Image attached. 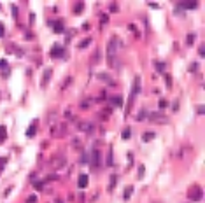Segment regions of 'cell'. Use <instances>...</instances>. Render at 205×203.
<instances>
[{
  "instance_id": "cell-20",
  "label": "cell",
  "mask_w": 205,
  "mask_h": 203,
  "mask_svg": "<svg viewBox=\"0 0 205 203\" xmlns=\"http://www.w3.org/2000/svg\"><path fill=\"white\" fill-rule=\"evenodd\" d=\"M153 138H154V133L153 131H146L144 135H142V140H144V142H151Z\"/></svg>"
},
{
  "instance_id": "cell-6",
  "label": "cell",
  "mask_w": 205,
  "mask_h": 203,
  "mask_svg": "<svg viewBox=\"0 0 205 203\" xmlns=\"http://www.w3.org/2000/svg\"><path fill=\"white\" fill-rule=\"evenodd\" d=\"M149 121H154V123H167L168 119H167V116L161 114V112H151V114H149Z\"/></svg>"
},
{
  "instance_id": "cell-21",
  "label": "cell",
  "mask_w": 205,
  "mask_h": 203,
  "mask_svg": "<svg viewBox=\"0 0 205 203\" xmlns=\"http://www.w3.org/2000/svg\"><path fill=\"white\" fill-rule=\"evenodd\" d=\"M118 184V175H111V184H109V191H112Z\"/></svg>"
},
{
  "instance_id": "cell-37",
  "label": "cell",
  "mask_w": 205,
  "mask_h": 203,
  "mask_svg": "<svg viewBox=\"0 0 205 203\" xmlns=\"http://www.w3.org/2000/svg\"><path fill=\"white\" fill-rule=\"evenodd\" d=\"M165 81H167V88L170 89V88H172V77H170V75H165Z\"/></svg>"
},
{
  "instance_id": "cell-42",
  "label": "cell",
  "mask_w": 205,
  "mask_h": 203,
  "mask_svg": "<svg viewBox=\"0 0 205 203\" xmlns=\"http://www.w3.org/2000/svg\"><path fill=\"white\" fill-rule=\"evenodd\" d=\"M34 21H35V14H30V25H34Z\"/></svg>"
},
{
  "instance_id": "cell-17",
  "label": "cell",
  "mask_w": 205,
  "mask_h": 203,
  "mask_svg": "<svg viewBox=\"0 0 205 203\" xmlns=\"http://www.w3.org/2000/svg\"><path fill=\"white\" fill-rule=\"evenodd\" d=\"M154 68H156V72H160V74H165L167 63H163V61H156V63H154Z\"/></svg>"
},
{
  "instance_id": "cell-22",
  "label": "cell",
  "mask_w": 205,
  "mask_h": 203,
  "mask_svg": "<svg viewBox=\"0 0 205 203\" xmlns=\"http://www.w3.org/2000/svg\"><path fill=\"white\" fill-rule=\"evenodd\" d=\"M90 44H91V39L88 37V39H84L83 42H79V44H77V47H79V49H84V47H88Z\"/></svg>"
},
{
  "instance_id": "cell-38",
  "label": "cell",
  "mask_w": 205,
  "mask_h": 203,
  "mask_svg": "<svg viewBox=\"0 0 205 203\" xmlns=\"http://www.w3.org/2000/svg\"><path fill=\"white\" fill-rule=\"evenodd\" d=\"M146 114H147V112H146V110H144V109H142V110L139 112V117H137V119H139V121H142V119L146 117Z\"/></svg>"
},
{
  "instance_id": "cell-4",
  "label": "cell",
  "mask_w": 205,
  "mask_h": 203,
  "mask_svg": "<svg viewBox=\"0 0 205 203\" xmlns=\"http://www.w3.org/2000/svg\"><path fill=\"white\" fill-rule=\"evenodd\" d=\"M88 163H90L91 170H97V168L100 166V151L93 149V152H91V159L88 161Z\"/></svg>"
},
{
  "instance_id": "cell-46",
  "label": "cell",
  "mask_w": 205,
  "mask_h": 203,
  "mask_svg": "<svg viewBox=\"0 0 205 203\" xmlns=\"http://www.w3.org/2000/svg\"><path fill=\"white\" fill-rule=\"evenodd\" d=\"M56 203H63V201H62V200H58V201H56Z\"/></svg>"
},
{
  "instance_id": "cell-18",
  "label": "cell",
  "mask_w": 205,
  "mask_h": 203,
  "mask_svg": "<svg viewBox=\"0 0 205 203\" xmlns=\"http://www.w3.org/2000/svg\"><path fill=\"white\" fill-rule=\"evenodd\" d=\"M7 138V128L5 126H0V144H4Z\"/></svg>"
},
{
  "instance_id": "cell-34",
  "label": "cell",
  "mask_w": 205,
  "mask_h": 203,
  "mask_svg": "<svg viewBox=\"0 0 205 203\" xmlns=\"http://www.w3.org/2000/svg\"><path fill=\"white\" fill-rule=\"evenodd\" d=\"M100 21H102V25H107V21H109V16H107V14H102V16H100Z\"/></svg>"
},
{
  "instance_id": "cell-9",
  "label": "cell",
  "mask_w": 205,
  "mask_h": 203,
  "mask_svg": "<svg viewBox=\"0 0 205 203\" xmlns=\"http://www.w3.org/2000/svg\"><path fill=\"white\" fill-rule=\"evenodd\" d=\"M0 70H2V77H9V74H11V67L7 65L5 60H0Z\"/></svg>"
},
{
  "instance_id": "cell-33",
  "label": "cell",
  "mask_w": 205,
  "mask_h": 203,
  "mask_svg": "<svg viewBox=\"0 0 205 203\" xmlns=\"http://www.w3.org/2000/svg\"><path fill=\"white\" fill-rule=\"evenodd\" d=\"M34 187H35L37 191H42L44 186H42V182H34Z\"/></svg>"
},
{
  "instance_id": "cell-11",
  "label": "cell",
  "mask_w": 205,
  "mask_h": 203,
  "mask_svg": "<svg viewBox=\"0 0 205 203\" xmlns=\"http://www.w3.org/2000/svg\"><path fill=\"white\" fill-rule=\"evenodd\" d=\"M37 126H39V123H37V119L30 124V128L27 130V137L28 138H32V137H35V133H37Z\"/></svg>"
},
{
  "instance_id": "cell-14",
  "label": "cell",
  "mask_w": 205,
  "mask_h": 203,
  "mask_svg": "<svg viewBox=\"0 0 205 203\" xmlns=\"http://www.w3.org/2000/svg\"><path fill=\"white\" fill-rule=\"evenodd\" d=\"M51 74H53V70H51V68L44 70V77H42V88H46V86H48V82H49V79H51Z\"/></svg>"
},
{
  "instance_id": "cell-25",
  "label": "cell",
  "mask_w": 205,
  "mask_h": 203,
  "mask_svg": "<svg viewBox=\"0 0 205 203\" xmlns=\"http://www.w3.org/2000/svg\"><path fill=\"white\" fill-rule=\"evenodd\" d=\"M100 81H104V82H109V84H114V81H111V77L107 75V74H98Z\"/></svg>"
},
{
  "instance_id": "cell-3",
  "label": "cell",
  "mask_w": 205,
  "mask_h": 203,
  "mask_svg": "<svg viewBox=\"0 0 205 203\" xmlns=\"http://www.w3.org/2000/svg\"><path fill=\"white\" fill-rule=\"evenodd\" d=\"M188 198H189L191 201H200V200L203 198V191H202V187H200V186H193V187H189V191H188Z\"/></svg>"
},
{
  "instance_id": "cell-7",
  "label": "cell",
  "mask_w": 205,
  "mask_h": 203,
  "mask_svg": "<svg viewBox=\"0 0 205 203\" xmlns=\"http://www.w3.org/2000/svg\"><path fill=\"white\" fill-rule=\"evenodd\" d=\"M198 2H179L177 9H184V11H191V9H196Z\"/></svg>"
},
{
  "instance_id": "cell-35",
  "label": "cell",
  "mask_w": 205,
  "mask_h": 203,
  "mask_svg": "<svg viewBox=\"0 0 205 203\" xmlns=\"http://www.w3.org/2000/svg\"><path fill=\"white\" fill-rule=\"evenodd\" d=\"M4 35H5V26H4V23L0 21V39H2Z\"/></svg>"
},
{
  "instance_id": "cell-5",
  "label": "cell",
  "mask_w": 205,
  "mask_h": 203,
  "mask_svg": "<svg viewBox=\"0 0 205 203\" xmlns=\"http://www.w3.org/2000/svg\"><path fill=\"white\" fill-rule=\"evenodd\" d=\"M63 56H65V49L60 44H55L51 47V58H63Z\"/></svg>"
},
{
  "instance_id": "cell-43",
  "label": "cell",
  "mask_w": 205,
  "mask_h": 203,
  "mask_svg": "<svg viewBox=\"0 0 205 203\" xmlns=\"http://www.w3.org/2000/svg\"><path fill=\"white\" fill-rule=\"evenodd\" d=\"M198 114H203V105H200V107H198Z\"/></svg>"
},
{
  "instance_id": "cell-44",
  "label": "cell",
  "mask_w": 205,
  "mask_h": 203,
  "mask_svg": "<svg viewBox=\"0 0 205 203\" xmlns=\"http://www.w3.org/2000/svg\"><path fill=\"white\" fill-rule=\"evenodd\" d=\"M172 109H174V110H177V109H179V102H174V107H172Z\"/></svg>"
},
{
  "instance_id": "cell-36",
  "label": "cell",
  "mask_w": 205,
  "mask_h": 203,
  "mask_svg": "<svg viewBox=\"0 0 205 203\" xmlns=\"http://www.w3.org/2000/svg\"><path fill=\"white\" fill-rule=\"evenodd\" d=\"M5 163H7V158H0V172L4 170V166H5Z\"/></svg>"
},
{
  "instance_id": "cell-8",
  "label": "cell",
  "mask_w": 205,
  "mask_h": 203,
  "mask_svg": "<svg viewBox=\"0 0 205 203\" xmlns=\"http://www.w3.org/2000/svg\"><path fill=\"white\" fill-rule=\"evenodd\" d=\"M77 128L81 130V131L91 133V131H93V123H91V121H84V123H79Z\"/></svg>"
},
{
  "instance_id": "cell-29",
  "label": "cell",
  "mask_w": 205,
  "mask_h": 203,
  "mask_svg": "<svg viewBox=\"0 0 205 203\" xmlns=\"http://www.w3.org/2000/svg\"><path fill=\"white\" fill-rule=\"evenodd\" d=\"M160 110H163V109H165V107H168V102H167V100H165V98H161V100H160Z\"/></svg>"
},
{
  "instance_id": "cell-10",
  "label": "cell",
  "mask_w": 205,
  "mask_h": 203,
  "mask_svg": "<svg viewBox=\"0 0 205 203\" xmlns=\"http://www.w3.org/2000/svg\"><path fill=\"white\" fill-rule=\"evenodd\" d=\"M51 26H53V32L55 33H62L65 30V25H63V21H55V23H49Z\"/></svg>"
},
{
  "instance_id": "cell-32",
  "label": "cell",
  "mask_w": 205,
  "mask_h": 203,
  "mask_svg": "<svg viewBox=\"0 0 205 203\" xmlns=\"http://www.w3.org/2000/svg\"><path fill=\"white\" fill-rule=\"evenodd\" d=\"M109 11H111V12H118V11H119V7H118V4H111V5H109Z\"/></svg>"
},
{
  "instance_id": "cell-30",
  "label": "cell",
  "mask_w": 205,
  "mask_h": 203,
  "mask_svg": "<svg viewBox=\"0 0 205 203\" xmlns=\"http://www.w3.org/2000/svg\"><path fill=\"white\" fill-rule=\"evenodd\" d=\"M188 70H189L191 74H195V72L198 70V63H191L189 67H188Z\"/></svg>"
},
{
  "instance_id": "cell-19",
  "label": "cell",
  "mask_w": 205,
  "mask_h": 203,
  "mask_svg": "<svg viewBox=\"0 0 205 203\" xmlns=\"http://www.w3.org/2000/svg\"><path fill=\"white\" fill-rule=\"evenodd\" d=\"M83 11H84V4H83V2H79V4L74 5V14H81Z\"/></svg>"
},
{
  "instance_id": "cell-15",
  "label": "cell",
  "mask_w": 205,
  "mask_h": 203,
  "mask_svg": "<svg viewBox=\"0 0 205 203\" xmlns=\"http://www.w3.org/2000/svg\"><path fill=\"white\" fill-rule=\"evenodd\" d=\"M109 103H112L114 107H123V98L121 96H111L109 98Z\"/></svg>"
},
{
  "instance_id": "cell-40",
  "label": "cell",
  "mask_w": 205,
  "mask_h": 203,
  "mask_svg": "<svg viewBox=\"0 0 205 203\" xmlns=\"http://www.w3.org/2000/svg\"><path fill=\"white\" fill-rule=\"evenodd\" d=\"M35 201H37V196L32 194V196H28V201H27V203H35Z\"/></svg>"
},
{
  "instance_id": "cell-39",
  "label": "cell",
  "mask_w": 205,
  "mask_h": 203,
  "mask_svg": "<svg viewBox=\"0 0 205 203\" xmlns=\"http://www.w3.org/2000/svg\"><path fill=\"white\" fill-rule=\"evenodd\" d=\"M11 9H12V16H14V19H18V7H16V5H12Z\"/></svg>"
},
{
  "instance_id": "cell-12",
  "label": "cell",
  "mask_w": 205,
  "mask_h": 203,
  "mask_svg": "<svg viewBox=\"0 0 205 203\" xmlns=\"http://www.w3.org/2000/svg\"><path fill=\"white\" fill-rule=\"evenodd\" d=\"M77 186H79V189H84L86 186H88V175H86V173L79 175V179H77Z\"/></svg>"
},
{
  "instance_id": "cell-26",
  "label": "cell",
  "mask_w": 205,
  "mask_h": 203,
  "mask_svg": "<svg viewBox=\"0 0 205 203\" xmlns=\"http://www.w3.org/2000/svg\"><path fill=\"white\" fill-rule=\"evenodd\" d=\"M130 135H132V130H130V128H125V131L121 133V138L128 140V138H130Z\"/></svg>"
},
{
  "instance_id": "cell-13",
  "label": "cell",
  "mask_w": 205,
  "mask_h": 203,
  "mask_svg": "<svg viewBox=\"0 0 205 203\" xmlns=\"http://www.w3.org/2000/svg\"><path fill=\"white\" fill-rule=\"evenodd\" d=\"M51 163H55V168H63V163H65V158L63 156H56V158H53Z\"/></svg>"
},
{
  "instance_id": "cell-27",
  "label": "cell",
  "mask_w": 205,
  "mask_h": 203,
  "mask_svg": "<svg viewBox=\"0 0 205 203\" xmlns=\"http://www.w3.org/2000/svg\"><path fill=\"white\" fill-rule=\"evenodd\" d=\"M107 165H114V156H112V149H109V154H107Z\"/></svg>"
},
{
  "instance_id": "cell-41",
  "label": "cell",
  "mask_w": 205,
  "mask_h": 203,
  "mask_svg": "<svg viewBox=\"0 0 205 203\" xmlns=\"http://www.w3.org/2000/svg\"><path fill=\"white\" fill-rule=\"evenodd\" d=\"M149 7H153V9H158V4H156V2H149Z\"/></svg>"
},
{
  "instance_id": "cell-16",
  "label": "cell",
  "mask_w": 205,
  "mask_h": 203,
  "mask_svg": "<svg viewBox=\"0 0 205 203\" xmlns=\"http://www.w3.org/2000/svg\"><path fill=\"white\" fill-rule=\"evenodd\" d=\"M63 130H65V124L55 126V128H51V133H53L55 137H62V135H63Z\"/></svg>"
},
{
  "instance_id": "cell-2",
  "label": "cell",
  "mask_w": 205,
  "mask_h": 203,
  "mask_svg": "<svg viewBox=\"0 0 205 203\" xmlns=\"http://www.w3.org/2000/svg\"><path fill=\"white\" fill-rule=\"evenodd\" d=\"M119 47H121L119 39H118V37H112L111 42L107 44V56H109V60H114V56H116V53H118Z\"/></svg>"
},
{
  "instance_id": "cell-24",
  "label": "cell",
  "mask_w": 205,
  "mask_h": 203,
  "mask_svg": "<svg viewBox=\"0 0 205 203\" xmlns=\"http://www.w3.org/2000/svg\"><path fill=\"white\" fill-rule=\"evenodd\" d=\"M195 40H196V35L189 33V35H188V39H186V44H188V46H193V44H195Z\"/></svg>"
},
{
  "instance_id": "cell-23",
  "label": "cell",
  "mask_w": 205,
  "mask_h": 203,
  "mask_svg": "<svg viewBox=\"0 0 205 203\" xmlns=\"http://www.w3.org/2000/svg\"><path fill=\"white\" fill-rule=\"evenodd\" d=\"M132 193H133V186H128V187L125 189V194H123V198H125V200H130Z\"/></svg>"
},
{
  "instance_id": "cell-1",
  "label": "cell",
  "mask_w": 205,
  "mask_h": 203,
  "mask_svg": "<svg viewBox=\"0 0 205 203\" xmlns=\"http://www.w3.org/2000/svg\"><path fill=\"white\" fill-rule=\"evenodd\" d=\"M140 88H142V81H140V77H135L133 79V86H132V93H130V100H128V107H126V110H130V107L133 105V100L135 96L140 93Z\"/></svg>"
},
{
  "instance_id": "cell-28",
  "label": "cell",
  "mask_w": 205,
  "mask_h": 203,
  "mask_svg": "<svg viewBox=\"0 0 205 203\" xmlns=\"http://www.w3.org/2000/svg\"><path fill=\"white\" fill-rule=\"evenodd\" d=\"M144 175H146V166L139 165V179H144Z\"/></svg>"
},
{
  "instance_id": "cell-45",
  "label": "cell",
  "mask_w": 205,
  "mask_h": 203,
  "mask_svg": "<svg viewBox=\"0 0 205 203\" xmlns=\"http://www.w3.org/2000/svg\"><path fill=\"white\" fill-rule=\"evenodd\" d=\"M198 53H200V56H205V49L200 47V51H198Z\"/></svg>"
},
{
  "instance_id": "cell-31",
  "label": "cell",
  "mask_w": 205,
  "mask_h": 203,
  "mask_svg": "<svg viewBox=\"0 0 205 203\" xmlns=\"http://www.w3.org/2000/svg\"><path fill=\"white\" fill-rule=\"evenodd\" d=\"M79 163H81V165H88V154H86V152H83V156H81Z\"/></svg>"
}]
</instances>
